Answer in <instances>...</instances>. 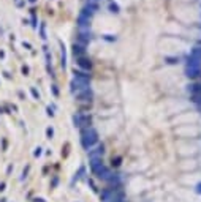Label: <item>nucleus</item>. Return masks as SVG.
I'll return each instance as SVG.
<instances>
[{
    "label": "nucleus",
    "instance_id": "obj_1",
    "mask_svg": "<svg viewBox=\"0 0 201 202\" xmlns=\"http://www.w3.org/2000/svg\"><path fill=\"white\" fill-rule=\"evenodd\" d=\"M97 142V133L94 128H86V130H83V144L84 147H92L94 144Z\"/></svg>",
    "mask_w": 201,
    "mask_h": 202
},
{
    "label": "nucleus",
    "instance_id": "obj_2",
    "mask_svg": "<svg viewBox=\"0 0 201 202\" xmlns=\"http://www.w3.org/2000/svg\"><path fill=\"white\" fill-rule=\"evenodd\" d=\"M5 189V183H0V191H3Z\"/></svg>",
    "mask_w": 201,
    "mask_h": 202
}]
</instances>
